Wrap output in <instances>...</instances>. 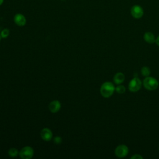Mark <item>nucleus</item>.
<instances>
[{
	"instance_id": "4468645a",
	"label": "nucleus",
	"mask_w": 159,
	"mask_h": 159,
	"mask_svg": "<svg viewBox=\"0 0 159 159\" xmlns=\"http://www.w3.org/2000/svg\"><path fill=\"white\" fill-rule=\"evenodd\" d=\"M115 91L118 93V94H123L125 92V87L124 85L122 84H118L115 89Z\"/></svg>"
},
{
	"instance_id": "aec40b11",
	"label": "nucleus",
	"mask_w": 159,
	"mask_h": 159,
	"mask_svg": "<svg viewBox=\"0 0 159 159\" xmlns=\"http://www.w3.org/2000/svg\"><path fill=\"white\" fill-rule=\"evenodd\" d=\"M2 38H1V34H0V41H1V39Z\"/></svg>"
},
{
	"instance_id": "6e6552de",
	"label": "nucleus",
	"mask_w": 159,
	"mask_h": 159,
	"mask_svg": "<svg viewBox=\"0 0 159 159\" xmlns=\"http://www.w3.org/2000/svg\"><path fill=\"white\" fill-rule=\"evenodd\" d=\"M40 137L44 141H50L53 137V134L51 130L48 128H43L40 132Z\"/></svg>"
},
{
	"instance_id": "7ed1b4c3",
	"label": "nucleus",
	"mask_w": 159,
	"mask_h": 159,
	"mask_svg": "<svg viewBox=\"0 0 159 159\" xmlns=\"http://www.w3.org/2000/svg\"><path fill=\"white\" fill-rule=\"evenodd\" d=\"M142 85V82L137 76H134V78L129 83L128 88L130 92L135 93L141 89Z\"/></svg>"
},
{
	"instance_id": "2eb2a0df",
	"label": "nucleus",
	"mask_w": 159,
	"mask_h": 159,
	"mask_svg": "<svg viewBox=\"0 0 159 159\" xmlns=\"http://www.w3.org/2000/svg\"><path fill=\"white\" fill-rule=\"evenodd\" d=\"M9 33H10V32H9V30L8 29H7V28L4 29L3 30H1V32L0 33L1 38H2V39L7 38L9 36Z\"/></svg>"
},
{
	"instance_id": "9d476101",
	"label": "nucleus",
	"mask_w": 159,
	"mask_h": 159,
	"mask_svg": "<svg viewBox=\"0 0 159 159\" xmlns=\"http://www.w3.org/2000/svg\"><path fill=\"white\" fill-rule=\"evenodd\" d=\"M125 80V75L122 72H118L116 73L113 77V81L116 84H122Z\"/></svg>"
},
{
	"instance_id": "20e7f679",
	"label": "nucleus",
	"mask_w": 159,
	"mask_h": 159,
	"mask_svg": "<svg viewBox=\"0 0 159 159\" xmlns=\"http://www.w3.org/2000/svg\"><path fill=\"white\" fill-rule=\"evenodd\" d=\"M115 155L120 158L125 157L129 153V148L124 144H120L117 146L114 150Z\"/></svg>"
},
{
	"instance_id": "ddd939ff",
	"label": "nucleus",
	"mask_w": 159,
	"mask_h": 159,
	"mask_svg": "<svg viewBox=\"0 0 159 159\" xmlns=\"http://www.w3.org/2000/svg\"><path fill=\"white\" fill-rule=\"evenodd\" d=\"M19 152L16 148H11L8 150V155L9 157H11L12 158L17 157L19 155Z\"/></svg>"
},
{
	"instance_id": "9b49d317",
	"label": "nucleus",
	"mask_w": 159,
	"mask_h": 159,
	"mask_svg": "<svg viewBox=\"0 0 159 159\" xmlns=\"http://www.w3.org/2000/svg\"><path fill=\"white\" fill-rule=\"evenodd\" d=\"M143 39L147 43L150 44H152L155 42L156 40L154 34L151 32H146L143 34Z\"/></svg>"
},
{
	"instance_id": "0eeeda50",
	"label": "nucleus",
	"mask_w": 159,
	"mask_h": 159,
	"mask_svg": "<svg viewBox=\"0 0 159 159\" xmlns=\"http://www.w3.org/2000/svg\"><path fill=\"white\" fill-rule=\"evenodd\" d=\"M14 22L17 25L22 27L26 24L27 20L25 17L22 14L17 13L14 17Z\"/></svg>"
},
{
	"instance_id": "f8f14e48",
	"label": "nucleus",
	"mask_w": 159,
	"mask_h": 159,
	"mask_svg": "<svg viewBox=\"0 0 159 159\" xmlns=\"http://www.w3.org/2000/svg\"><path fill=\"white\" fill-rule=\"evenodd\" d=\"M140 72H141V74L143 76H144L145 78V77H147V76H149L150 75V69L149 67L148 66H143L142 68H141V70H140Z\"/></svg>"
},
{
	"instance_id": "6ab92c4d",
	"label": "nucleus",
	"mask_w": 159,
	"mask_h": 159,
	"mask_svg": "<svg viewBox=\"0 0 159 159\" xmlns=\"http://www.w3.org/2000/svg\"><path fill=\"white\" fill-rule=\"evenodd\" d=\"M3 2H4V0H0V6H1Z\"/></svg>"
},
{
	"instance_id": "a211bd4d",
	"label": "nucleus",
	"mask_w": 159,
	"mask_h": 159,
	"mask_svg": "<svg viewBox=\"0 0 159 159\" xmlns=\"http://www.w3.org/2000/svg\"><path fill=\"white\" fill-rule=\"evenodd\" d=\"M155 43H157V45L158 46H159V35L156 38V40H155Z\"/></svg>"
},
{
	"instance_id": "f3484780",
	"label": "nucleus",
	"mask_w": 159,
	"mask_h": 159,
	"mask_svg": "<svg viewBox=\"0 0 159 159\" xmlns=\"http://www.w3.org/2000/svg\"><path fill=\"white\" fill-rule=\"evenodd\" d=\"M131 159H142L143 157L142 155H139V154H135L134 155H132L131 157H130Z\"/></svg>"
},
{
	"instance_id": "423d86ee",
	"label": "nucleus",
	"mask_w": 159,
	"mask_h": 159,
	"mask_svg": "<svg viewBox=\"0 0 159 159\" xmlns=\"http://www.w3.org/2000/svg\"><path fill=\"white\" fill-rule=\"evenodd\" d=\"M130 14L134 18L138 19L142 17L144 14V11L140 6L134 5L131 7Z\"/></svg>"
},
{
	"instance_id": "39448f33",
	"label": "nucleus",
	"mask_w": 159,
	"mask_h": 159,
	"mask_svg": "<svg viewBox=\"0 0 159 159\" xmlns=\"http://www.w3.org/2000/svg\"><path fill=\"white\" fill-rule=\"evenodd\" d=\"M34 149L30 146L23 147L19 152V155L22 159H30L34 156Z\"/></svg>"
},
{
	"instance_id": "f257e3e1",
	"label": "nucleus",
	"mask_w": 159,
	"mask_h": 159,
	"mask_svg": "<svg viewBox=\"0 0 159 159\" xmlns=\"http://www.w3.org/2000/svg\"><path fill=\"white\" fill-rule=\"evenodd\" d=\"M116 87L111 81H106L102 84L100 88V93L105 98H110L114 93Z\"/></svg>"
},
{
	"instance_id": "1a4fd4ad",
	"label": "nucleus",
	"mask_w": 159,
	"mask_h": 159,
	"mask_svg": "<svg viewBox=\"0 0 159 159\" xmlns=\"http://www.w3.org/2000/svg\"><path fill=\"white\" fill-rule=\"evenodd\" d=\"M61 108V104L59 101L54 100L50 102L48 105V109L52 113H56L60 111Z\"/></svg>"
},
{
	"instance_id": "f03ea898",
	"label": "nucleus",
	"mask_w": 159,
	"mask_h": 159,
	"mask_svg": "<svg viewBox=\"0 0 159 159\" xmlns=\"http://www.w3.org/2000/svg\"><path fill=\"white\" fill-rule=\"evenodd\" d=\"M142 85L148 91H154L158 88L159 83L156 78L149 76L143 80Z\"/></svg>"
},
{
	"instance_id": "dca6fc26",
	"label": "nucleus",
	"mask_w": 159,
	"mask_h": 159,
	"mask_svg": "<svg viewBox=\"0 0 159 159\" xmlns=\"http://www.w3.org/2000/svg\"><path fill=\"white\" fill-rule=\"evenodd\" d=\"M61 141H62V140H61V138L60 137H59V136H57V137H55V138H54V139H53V142H54V143H55V144H60L61 143Z\"/></svg>"
}]
</instances>
